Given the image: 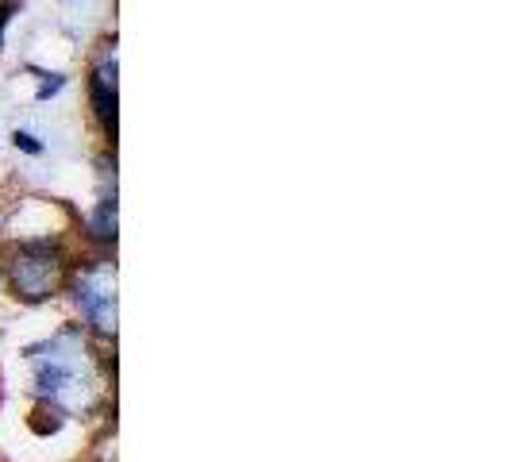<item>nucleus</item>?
Here are the masks:
<instances>
[{
	"instance_id": "39448f33",
	"label": "nucleus",
	"mask_w": 512,
	"mask_h": 462,
	"mask_svg": "<svg viewBox=\"0 0 512 462\" xmlns=\"http://www.w3.org/2000/svg\"><path fill=\"white\" fill-rule=\"evenodd\" d=\"M93 228H97L101 239H116V201H104L97 220H93Z\"/></svg>"
},
{
	"instance_id": "f03ea898",
	"label": "nucleus",
	"mask_w": 512,
	"mask_h": 462,
	"mask_svg": "<svg viewBox=\"0 0 512 462\" xmlns=\"http://www.w3.org/2000/svg\"><path fill=\"white\" fill-rule=\"evenodd\" d=\"M62 258L54 255L51 247H27L20 251L16 258V266H12V289H16V297L20 301H31V305H39V301H47L58 293V285H62Z\"/></svg>"
},
{
	"instance_id": "f257e3e1",
	"label": "nucleus",
	"mask_w": 512,
	"mask_h": 462,
	"mask_svg": "<svg viewBox=\"0 0 512 462\" xmlns=\"http://www.w3.org/2000/svg\"><path fill=\"white\" fill-rule=\"evenodd\" d=\"M35 389L62 412H81L93 405L97 393V374H93V359L89 347L81 343L77 332L54 335L51 343H43L35 351Z\"/></svg>"
},
{
	"instance_id": "20e7f679",
	"label": "nucleus",
	"mask_w": 512,
	"mask_h": 462,
	"mask_svg": "<svg viewBox=\"0 0 512 462\" xmlns=\"http://www.w3.org/2000/svg\"><path fill=\"white\" fill-rule=\"evenodd\" d=\"M93 104L101 112V120L108 128H116V54L104 58L93 77Z\"/></svg>"
},
{
	"instance_id": "423d86ee",
	"label": "nucleus",
	"mask_w": 512,
	"mask_h": 462,
	"mask_svg": "<svg viewBox=\"0 0 512 462\" xmlns=\"http://www.w3.org/2000/svg\"><path fill=\"white\" fill-rule=\"evenodd\" d=\"M4 24H8V8H0V47H4Z\"/></svg>"
},
{
	"instance_id": "7ed1b4c3",
	"label": "nucleus",
	"mask_w": 512,
	"mask_h": 462,
	"mask_svg": "<svg viewBox=\"0 0 512 462\" xmlns=\"http://www.w3.org/2000/svg\"><path fill=\"white\" fill-rule=\"evenodd\" d=\"M77 308L101 335H116V270L97 262L77 282Z\"/></svg>"
}]
</instances>
